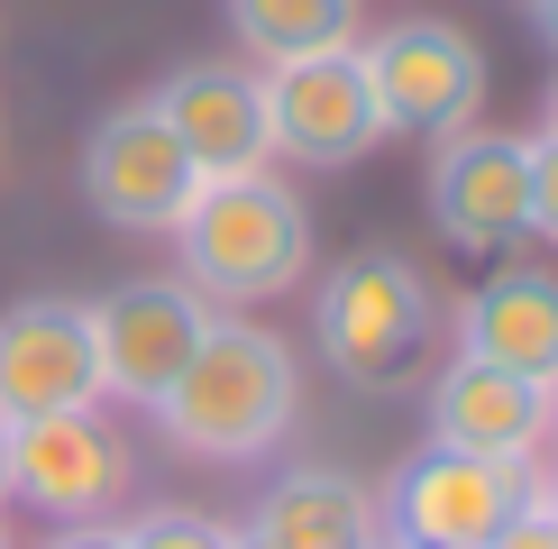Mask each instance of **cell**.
<instances>
[{"instance_id": "obj_25", "label": "cell", "mask_w": 558, "mask_h": 549, "mask_svg": "<svg viewBox=\"0 0 558 549\" xmlns=\"http://www.w3.org/2000/svg\"><path fill=\"white\" fill-rule=\"evenodd\" d=\"M541 495H549V513H558V476H549V486H541Z\"/></svg>"}, {"instance_id": "obj_5", "label": "cell", "mask_w": 558, "mask_h": 549, "mask_svg": "<svg viewBox=\"0 0 558 549\" xmlns=\"http://www.w3.org/2000/svg\"><path fill=\"white\" fill-rule=\"evenodd\" d=\"M385 137H449L485 110V46L449 19H393L357 46Z\"/></svg>"}, {"instance_id": "obj_2", "label": "cell", "mask_w": 558, "mask_h": 549, "mask_svg": "<svg viewBox=\"0 0 558 549\" xmlns=\"http://www.w3.org/2000/svg\"><path fill=\"white\" fill-rule=\"evenodd\" d=\"M174 247L202 303H275L312 274V211L284 174H229L193 193V211L174 220Z\"/></svg>"}, {"instance_id": "obj_29", "label": "cell", "mask_w": 558, "mask_h": 549, "mask_svg": "<svg viewBox=\"0 0 558 549\" xmlns=\"http://www.w3.org/2000/svg\"><path fill=\"white\" fill-rule=\"evenodd\" d=\"M0 549H10V540H0Z\"/></svg>"}, {"instance_id": "obj_24", "label": "cell", "mask_w": 558, "mask_h": 549, "mask_svg": "<svg viewBox=\"0 0 558 549\" xmlns=\"http://www.w3.org/2000/svg\"><path fill=\"white\" fill-rule=\"evenodd\" d=\"M229 549H266V540H257V532H229Z\"/></svg>"}, {"instance_id": "obj_14", "label": "cell", "mask_w": 558, "mask_h": 549, "mask_svg": "<svg viewBox=\"0 0 558 549\" xmlns=\"http://www.w3.org/2000/svg\"><path fill=\"white\" fill-rule=\"evenodd\" d=\"M458 357L558 385V274L549 266H504L495 284H476L458 303Z\"/></svg>"}, {"instance_id": "obj_4", "label": "cell", "mask_w": 558, "mask_h": 549, "mask_svg": "<svg viewBox=\"0 0 558 549\" xmlns=\"http://www.w3.org/2000/svg\"><path fill=\"white\" fill-rule=\"evenodd\" d=\"M531 457H476V449H430L385 476V540L403 549H485L504 522L531 503Z\"/></svg>"}, {"instance_id": "obj_26", "label": "cell", "mask_w": 558, "mask_h": 549, "mask_svg": "<svg viewBox=\"0 0 558 549\" xmlns=\"http://www.w3.org/2000/svg\"><path fill=\"white\" fill-rule=\"evenodd\" d=\"M549 430H558V385H549Z\"/></svg>"}, {"instance_id": "obj_23", "label": "cell", "mask_w": 558, "mask_h": 549, "mask_svg": "<svg viewBox=\"0 0 558 549\" xmlns=\"http://www.w3.org/2000/svg\"><path fill=\"white\" fill-rule=\"evenodd\" d=\"M541 129H549V137H558V83H549V110H541Z\"/></svg>"}, {"instance_id": "obj_16", "label": "cell", "mask_w": 558, "mask_h": 549, "mask_svg": "<svg viewBox=\"0 0 558 549\" xmlns=\"http://www.w3.org/2000/svg\"><path fill=\"white\" fill-rule=\"evenodd\" d=\"M229 28L257 64H293V56L357 46V0H229Z\"/></svg>"}, {"instance_id": "obj_11", "label": "cell", "mask_w": 558, "mask_h": 549, "mask_svg": "<svg viewBox=\"0 0 558 549\" xmlns=\"http://www.w3.org/2000/svg\"><path fill=\"white\" fill-rule=\"evenodd\" d=\"M147 110L174 129V147L193 156L202 183H229V174H266L275 156V129H266V83L247 64H183L147 91Z\"/></svg>"}, {"instance_id": "obj_18", "label": "cell", "mask_w": 558, "mask_h": 549, "mask_svg": "<svg viewBox=\"0 0 558 549\" xmlns=\"http://www.w3.org/2000/svg\"><path fill=\"white\" fill-rule=\"evenodd\" d=\"M531 239L558 247V137H531Z\"/></svg>"}, {"instance_id": "obj_13", "label": "cell", "mask_w": 558, "mask_h": 549, "mask_svg": "<svg viewBox=\"0 0 558 549\" xmlns=\"http://www.w3.org/2000/svg\"><path fill=\"white\" fill-rule=\"evenodd\" d=\"M430 449H476V457H531L549 440V385L513 376L485 357H449L422 394Z\"/></svg>"}, {"instance_id": "obj_20", "label": "cell", "mask_w": 558, "mask_h": 549, "mask_svg": "<svg viewBox=\"0 0 558 549\" xmlns=\"http://www.w3.org/2000/svg\"><path fill=\"white\" fill-rule=\"evenodd\" d=\"M46 549H120V532H110V522H64Z\"/></svg>"}, {"instance_id": "obj_28", "label": "cell", "mask_w": 558, "mask_h": 549, "mask_svg": "<svg viewBox=\"0 0 558 549\" xmlns=\"http://www.w3.org/2000/svg\"><path fill=\"white\" fill-rule=\"evenodd\" d=\"M393 549H403V540H393Z\"/></svg>"}, {"instance_id": "obj_3", "label": "cell", "mask_w": 558, "mask_h": 549, "mask_svg": "<svg viewBox=\"0 0 558 549\" xmlns=\"http://www.w3.org/2000/svg\"><path fill=\"white\" fill-rule=\"evenodd\" d=\"M312 330H320V357H330L348 385H366V394L403 385L412 357L430 349V284H422V266L393 257V247L339 257V274L320 284Z\"/></svg>"}, {"instance_id": "obj_19", "label": "cell", "mask_w": 558, "mask_h": 549, "mask_svg": "<svg viewBox=\"0 0 558 549\" xmlns=\"http://www.w3.org/2000/svg\"><path fill=\"white\" fill-rule=\"evenodd\" d=\"M485 549H558V513H549V495L531 486V503H522V513L504 522V532L485 540Z\"/></svg>"}, {"instance_id": "obj_15", "label": "cell", "mask_w": 558, "mask_h": 549, "mask_svg": "<svg viewBox=\"0 0 558 549\" xmlns=\"http://www.w3.org/2000/svg\"><path fill=\"white\" fill-rule=\"evenodd\" d=\"M266 549H376L385 522H376V495L357 486L348 467H284L247 522Z\"/></svg>"}, {"instance_id": "obj_10", "label": "cell", "mask_w": 558, "mask_h": 549, "mask_svg": "<svg viewBox=\"0 0 558 549\" xmlns=\"http://www.w3.org/2000/svg\"><path fill=\"white\" fill-rule=\"evenodd\" d=\"M10 495L46 522H110V503L129 495V449L101 430V412L10 422Z\"/></svg>"}, {"instance_id": "obj_6", "label": "cell", "mask_w": 558, "mask_h": 549, "mask_svg": "<svg viewBox=\"0 0 558 549\" xmlns=\"http://www.w3.org/2000/svg\"><path fill=\"white\" fill-rule=\"evenodd\" d=\"M92 320V366H101V403H156L183 376V357L211 330V303H202L183 274H137V284L83 303Z\"/></svg>"}, {"instance_id": "obj_12", "label": "cell", "mask_w": 558, "mask_h": 549, "mask_svg": "<svg viewBox=\"0 0 558 549\" xmlns=\"http://www.w3.org/2000/svg\"><path fill=\"white\" fill-rule=\"evenodd\" d=\"M101 366H92L83 303H10L0 312V422H46V412H92Z\"/></svg>"}, {"instance_id": "obj_7", "label": "cell", "mask_w": 558, "mask_h": 549, "mask_svg": "<svg viewBox=\"0 0 558 549\" xmlns=\"http://www.w3.org/2000/svg\"><path fill=\"white\" fill-rule=\"evenodd\" d=\"M430 220L468 257H504L531 239V137L513 129H449L430 137Z\"/></svg>"}, {"instance_id": "obj_22", "label": "cell", "mask_w": 558, "mask_h": 549, "mask_svg": "<svg viewBox=\"0 0 558 549\" xmlns=\"http://www.w3.org/2000/svg\"><path fill=\"white\" fill-rule=\"evenodd\" d=\"M0 503H10V422H0Z\"/></svg>"}, {"instance_id": "obj_21", "label": "cell", "mask_w": 558, "mask_h": 549, "mask_svg": "<svg viewBox=\"0 0 558 549\" xmlns=\"http://www.w3.org/2000/svg\"><path fill=\"white\" fill-rule=\"evenodd\" d=\"M531 28H541V46L558 56V0H531Z\"/></svg>"}, {"instance_id": "obj_9", "label": "cell", "mask_w": 558, "mask_h": 549, "mask_svg": "<svg viewBox=\"0 0 558 549\" xmlns=\"http://www.w3.org/2000/svg\"><path fill=\"white\" fill-rule=\"evenodd\" d=\"M257 83H266V129H275V156H293V166H357V156L385 137L357 46H330V56L266 64Z\"/></svg>"}, {"instance_id": "obj_8", "label": "cell", "mask_w": 558, "mask_h": 549, "mask_svg": "<svg viewBox=\"0 0 558 549\" xmlns=\"http://www.w3.org/2000/svg\"><path fill=\"white\" fill-rule=\"evenodd\" d=\"M193 193H202L193 156L174 147V129L156 120L147 101H129V110H110V120H92V137H83V202H92L110 229L174 239V220L193 211Z\"/></svg>"}, {"instance_id": "obj_17", "label": "cell", "mask_w": 558, "mask_h": 549, "mask_svg": "<svg viewBox=\"0 0 558 549\" xmlns=\"http://www.w3.org/2000/svg\"><path fill=\"white\" fill-rule=\"evenodd\" d=\"M120 549H229V522L220 513H183V503H166V513H137Z\"/></svg>"}, {"instance_id": "obj_1", "label": "cell", "mask_w": 558, "mask_h": 549, "mask_svg": "<svg viewBox=\"0 0 558 549\" xmlns=\"http://www.w3.org/2000/svg\"><path fill=\"white\" fill-rule=\"evenodd\" d=\"M147 412L166 422V440H174L183 457L247 467V457H266V449L302 422L293 349L266 330V320H211L202 349L183 357V376H174Z\"/></svg>"}, {"instance_id": "obj_27", "label": "cell", "mask_w": 558, "mask_h": 549, "mask_svg": "<svg viewBox=\"0 0 558 549\" xmlns=\"http://www.w3.org/2000/svg\"><path fill=\"white\" fill-rule=\"evenodd\" d=\"M376 549H393V540H376Z\"/></svg>"}]
</instances>
